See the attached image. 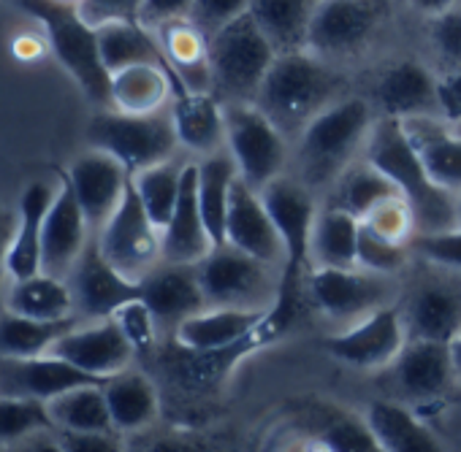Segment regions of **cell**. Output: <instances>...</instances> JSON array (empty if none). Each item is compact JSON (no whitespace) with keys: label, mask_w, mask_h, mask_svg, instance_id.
Listing matches in <instances>:
<instances>
[{"label":"cell","mask_w":461,"mask_h":452,"mask_svg":"<svg viewBox=\"0 0 461 452\" xmlns=\"http://www.w3.org/2000/svg\"><path fill=\"white\" fill-rule=\"evenodd\" d=\"M375 111L364 98H337L321 109L296 136L294 163L296 176L312 190L331 182L361 157L375 125Z\"/></svg>","instance_id":"6da1fadb"},{"label":"cell","mask_w":461,"mask_h":452,"mask_svg":"<svg viewBox=\"0 0 461 452\" xmlns=\"http://www.w3.org/2000/svg\"><path fill=\"white\" fill-rule=\"evenodd\" d=\"M375 168H380L415 211L418 234H437L456 228V195L434 184L415 155L402 120L377 117L366 146L361 152Z\"/></svg>","instance_id":"7a4b0ae2"},{"label":"cell","mask_w":461,"mask_h":452,"mask_svg":"<svg viewBox=\"0 0 461 452\" xmlns=\"http://www.w3.org/2000/svg\"><path fill=\"white\" fill-rule=\"evenodd\" d=\"M339 79L329 60L312 55L310 49L280 52L264 76L253 103L261 106L280 130L291 138L331 101H337Z\"/></svg>","instance_id":"3957f363"},{"label":"cell","mask_w":461,"mask_h":452,"mask_svg":"<svg viewBox=\"0 0 461 452\" xmlns=\"http://www.w3.org/2000/svg\"><path fill=\"white\" fill-rule=\"evenodd\" d=\"M17 6L41 25L50 52L63 66V71L79 84L85 98L95 109H109L112 76L101 60L95 28L79 14L77 4H60V0H17Z\"/></svg>","instance_id":"277c9868"},{"label":"cell","mask_w":461,"mask_h":452,"mask_svg":"<svg viewBox=\"0 0 461 452\" xmlns=\"http://www.w3.org/2000/svg\"><path fill=\"white\" fill-rule=\"evenodd\" d=\"M277 49L245 12L209 36L212 87L222 101H253Z\"/></svg>","instance_id":"5b68a950"},{"label":"cell","mask_w":461,"mask_h":452,"mask_svg":"<svg viewBox=\"0 0 461 452\" xmlns=\"http://www.w3.org/2000/svg\"><path fill=\"white\" fill-rule=\"evenodd\" d=\"M87 146L104 149L117 157L131 173L174 157L182 146L174 130L171 111L128 114L117 109H95L85 128Z\"/></svg>","instance_id":"8992f818"},{"label":"cell","mask_w":461,"mask_h":452,"mask_svg":"<svg viewBox=\"0 0 461 452\" xmlns=\"http://www.w3.org/2000/svg\"><path fill=\"white\" fill-rule=\"evenodd\" d=\"M198 282L206 306L269 309L280 298L283 269H275L234 244H214L198 263Z\"/></svg>","instance_id":"52a82bcc"},{"label":"cell","mask_w":461,"mask_h":452,"mask_svg":"<svg viewBox=\"0 0 461 452\" xmlns=\"http://www.w3.org/2000/svg\"><path fill=\"white\" fill-rule=\"evenodd\" d=\"M225 103V149L234 157L240 176L261 190L288 171L294 149L280 125L253 101Z\"/></svg>","instance_id":"ba28073f"},{"label":"cell","mask_w":461,"mask_h":452,"mask_svg":"<svg viewBox=\"0 0 461 452\" xmlns=\"http://www.w3.org/2000/svg\"><path fill=\"white\" fill-rule=\"evenodd\" d=\"M399 277H383L361 266L353 269H326L312 266L304 274L307 304L331 325H348L375 309L399 301Z\"/></svg>","instance_id":"9c48e42d"},{"label":"cell","mask_w":461,"mask_h":452,"mask_svg":"<svg viewBox=\"0 0 461 452\" xmlns=\"http://www.w3.org/2000/svg\"><path fill=\"white\" fill-rule=\"evenodd\" d=\"M407 339L410 333L399 304H388L331 331L323 339V350L342 366L358 371H383L393 366Z\"/></svg>","instance_id":"30bf717a"},{"label":"cell","mask_w":461,"mask_h":452,"mask_svg":"<svg viewBox=\"0 0 461 452\" xmlns=\"http://www.w3.org/2000/svg\"><path fill=\"white\" fill-rule=\"evenodd\" d=\"M95 244L101 255L136 285L163 261V234L144 211L133 187L95 234Z\"/></svg>","instance_id":"8fae6325"},{"label":"cell","mask_w":461,"mask_h":452,"mask_svg":"<svg viewBox=\"0 0 461 452\" xmlns=\"http://www.w3.org/2000/svg\"><path fill=\"white\" fill-rule=\"evenodd\" d=\"M426 271L399 293L410 339L450 344L461 331V274L423 263Z\"/></svg>","instance_id":"7c38bea8"},{"label":"cell","mask_w":461,"mask_h":452,"mask_svg":"<svg viewBox=\"0 0 461 452\" xmlns=\"http://www.w3.org/2000/svg\"><path fill=\"white\" fill-rule=\"evenodd\" d=\"M277 231L285 244V266L283 277L302 279L310 269V239H312V225L318 217V198L315 190L302 182L296 173H280L267 187L258 190Z\"/></svg>","instance_id":"4fadbf2b"},{"label":"cell","mask_w":461,"mask_h":452,"mask_svg":"<svg viewBox=\"0 0 461 452\" xmlns=\"http://www.w3.org/2000/svg\"><path fill=\"white\" fill-rule=\"evenodd\" d=\"M380 28V6L375 0H318L307 49L323 60L353 58L375 39Z\"/></svg>","instance_id":"5bb4252c"},{"label":"cell","mask_w":461,"mask_h":452,"mask_svg":"<svg viewBox=\"0 0 461 452\" xmlns=\"http://www.w3.org/2000/svg\"><path fill=\"white\" fill-rule=\"evenodd\" d=\"M50 352L98 382L131 368L139 358L114 317L77 320Z\"/></svg>","instance_id":"9a60e30c"},{"label":"cell","mask_w":461,"mask_h":452,"mask_svg":"<svg viewBox=\"0 0 461 452\" xmlns=\"http://www.w3.org/2000/svg\"><path fill=\"white\" fill-rule=\"evenodd\" d=\"M66 182L77 195L93 234L120 208L131 190V171L104 149L87 146L66 168Z\"/></svg>","instance_id":"2e32d148"},{"label":"cell","mask_w":461,"mask_h":452,"mask_svg":"<svg viewBox=\"0 0 461 452\" xmlns=\"http://www.w3.org/2000/svg\"><path fill=\"white\" fill-rule=\"evenodd\" d=\"M225 242L275 269L285 266V244L280 239L277 225L261 192L250 187L242 176L237 179L234 190H230V203L225 217Z\"/></svg>","instance_id":"e0dca14e"},{"label":"cell","mask_w":461,"mask_h":452,"mask_svg":"<svg viewBox=\"0 0 461 452\" xmlns=\"http://www.w3.org/2000/svg\"><path fill=\"white\" fill-rule=\"evenodd\" d=\"M66 279H68V288L74 293V306H77L79 320L112 317L122 304L139 298V285L131 282L128 277H122L101 255L95 236Z\"/></svg>","instance_id":"ac0fdd59"},{"label":"cell","mask_w":461,"mask_h":452,"mask_svg":"<svg viewBox=\"0 0 461 452\" xmlns=\"http://www.w3.org/2000/svg\"><path fill=\"white\" fill-rule=\"evenodd\" d=\"M93 228L71 192L66 176L63 184L47 211L44 234H41V271L55 277H68L77 261L85 255V250L93 242Z\"/></svg>","instance_id":"d6986e66"},{"label":"cell","mask_w":461,"mask_h":452,"mask_svg":"<svg viewBox=\"0 0 461 452\" xmlns=\"http://www.w3.org/2000/svg\"><path fill=\"white\" fill-rule=\"evenodd\" d=\"M139 298L149 306L163 333H174L182 320L206 306L195 263L160 261L139 282Z\"/></svg>","instance_id":"ffe728a7"},{"label":"cell","mask_w":461,"mask_h":452,"mask_svg":"<svg viewBox=\"0 0 461 452\" xmlns=\"http://www.w3.org/2000/svg\"><path fill=\"white\" fill-rule=\"evenodd\" d=\"M63 184V176H39L31 179L17 203V225L9 247L4 279H23L41 271V234L47 211Z\"/></svg>","instance_id":"44dd1931"},{"label":"cell","mask_w":461,"mask_h":452,"mask_svg":"<svg viewBox=\"0 0 461 452\" xmlns=\"http://www.w3.org/2000/svg\"><path fill=\"white\" fill-rule=\"evenodd\" d=\"M396 387L407 401L429 403L447 393L450 382L458 379L450 344L429 339H407L404 350L391 366Z\"/></svg>","instance_id":"7402d4cb"},{"label":"cell","mask_w":461,"mask_h":452,"mask_svg":"<svg viewBox=\"0 0 461 452\" xmlns=\"http://www.w3.org/2000/svg\"><path fill=\"white\" fill-rule=\"evenodd\" d=\"M375 106L380 117L402 122L437 117V76L418 60H396L375 82Z\"/></svg>","instance_id":"603a6c76"},{"label":"cell","mask_w":461,"mask_h":452,"mask_svg":"<svg viewBox=\"0 0 461 452\" xmlns=\"http://www.w3.org/2000/svg\"><path fill=\"white\" fill-rule=\"evenodd\" d=\"M85 382L98 379L87 377L85 371L74 368L52 352L36 358H0V393L4 395L33 398L47 403L55 395Z\"/></svg>","instance_id":"cb8c5ba5"},{"label":"cell","mask_w":461,"mask_h":452,"mask_svg":"<svg viewBox=\"0 0 461 452\" xmlns=\"http://www.w3.org/2000/svg\"><path fill=\"white\" fill-rule=\"evenodd\" d=\"M160 234H163V261H171V263H198L214 247V239L206 228V219L198 206L195 157L187 160L185 165L176 206Z\"/></svg>","instance_id":"d4e9b609"},{"label":"cell","mask_w":461,"mask_h":452,"mask_svg":"<svg viewBox=\"0 0 461 452\" xmlns=\"http://www.w3.org/2000/svg\"><path fill=\"white\" fill-rule=\"evenodd\" d=\"M269 309L258 312V309H237V306H203L201 312L182 320L171 333V339L185 352L228 350L248 339Z\"/></svg>","instance_id":"484cf974"},{"label":"cell","mask_w":461,"mask_h":452,"mask_svg":"<svg viewBox=\"0 0 461 452\" xmlns=\"http://www.w3.org/2000/svg\"><path fill=\"white\" fill-rule=\"evenodd\" d=\"M179 146L193 157L225 149V103L217 93L179 90L168 106Z\"/></svg>","instance_id":"4316f807"},{"label":"cell","mask_w":461,"mask_h":452,"mask_svg":"<svg viewBox=\"0 0 461 452\" xmlns=\"http://www.w3.org/2000/svg\"><path fill=\"white\" fill-rule=\"evenodd\" d=\"M163 60L174 74L179 90H212V63H209V36L190 20H171L155 28Z\"/></svg>","instance_id":"83f0119b"},{"label":"cell","mask_w":461,"mask_h":452,"mask_svg":"<svg viewBox=\"0 0 461 452\" xmlns=\"http://www.w3.org/2000/svg\"><path fill=\"white\" fill-rule=\"evenodd\" d=\"M104 393L114 430L122 436H141L160 417V390L155 379L136 366L104 379Z\"/></svg>","instance_id":"f1b7e54d"},{"label":"cell","mask_w":461,"mask_h":452,"mask_svg":"<svg viewBox=\"0 0 461 452\" xmlns=\"http://www.w3.org/2000/svg\"><path fill=\"white\" fill-rule=\"evenodd\" d=\"M402 125L429 179L456 195L461 190V136L453 130V125L434 114L412 117Z\"/></svg>","instance_id":"f546056e"},{"label":"cell","mask_w":461,"mask_h":452,"mask_svg":"<svg viewBox=\"0 0 461 452\" xmlns=\"http://www.w3.org/2000/svg\"><path fill=\"white\" fill-rule=\"evenodd\" d=\"M179 84L166 63H139L114 71L109 79V106L128 114L166 111Z\"/></svg>","instance_id":"4dcf8cb0"},{"label":"cell","mask_w":461,"mask_h":452,"mask_svg":"<svg viewBox=\"0 0 461 452\" xmlns=\"http://www.w3.org/2000/svg\"><path fill=\"white\" fill-rule=\"evenodd\" d=\"M364 420L372 428L380 452H437L439 441L434 430L402 401L375 398L364 409Z\"/></svg>","instance_id":"1f68e13d"},{"label":"cell","mask_w":461,"mask_h":452,"mask_svg":"<svg viewBox=\"0 0 461 452\" xmlns=\"http://www.w3.org/2000/svg\"><path fill=\"white\" fill-rule=\"evenodd\" d=\"M4 306L36 320H74V293L66 277H55L47 271L6 279L4 285Z\"/></svg>","instance_id":"d6a6232c"},{"label":"cell","mask_w":461,"mask_h":452,"mask_svg":"<svg viewBox=\"0 0 461 452\" xmlns=\"http://www.w3.org/2000/svg\"><path fill=\"white\" fill-rule=\"evenodd\" d=\"M358 231L361 219L350 211L321 203L312 239H310V269L326 266V269H353L358 266Z\"/></svg>","instance_id":"836d02e7"},{"label":"cell","mask_w":461,"mask_h":452,"mask_svg":"<svg viewBox=\"0 0 461 452\" xmlns=\"http://www.w3.org/2000/svg\"><path fill=\"white\" fill-rule=\"evenodd\" d=\"M95 36H98L101 60H104L109 76L114 71H122V68L139 66V63H166L155 31L139 20L104 22L95 28Z\"/></svg>","instance_id":"e575fe53"},{"label":"cell","mask_w":461,"mask_h":452,"mask_svg":"<svg viewBox=\"0 0 461 452\" xmlns=\"http://www.w3.org/2000/svg\"><path fill=\"white\" fill-rule=\"evenodd\" d=\"M198 165V206L206 219V228L214 244L225 242V217L230 203V190L240 179V168L228 149H220L206 157H195Z\"/></svg>","instance_id":"d590c367"},{"label":"cell","mask_w":461,"mask_h":452,"mask_svg":"<svg viewBox=\"0 0 461 452\" xmlns=\"http://www.w3.org/2000/svg\"><path fill=\"white\" fill-rule=\"evenodd\" d=\"M318 0H250L248 14L280 52L307 49V33Z\"/></svg>","instance_id":"8d00e7d4"},{"label":"cell","mask_w":461,"mask_h":452,"mask_svg":"<svg viewBox=\"0 0 461 452\" xmlns=\"http://www.w3.org/2000/svg\"><path fill=\"white\" fill-rule=\"evenodd\" d=\"M47 414L58 430H114L104 382H85L55 395L47 401Z\"/></svg>","instance_id":"74e56055"},{"label":"cell","mask_w":461,"mask_h":452,"mask_svg":"<svg viewBox=\"0 0 461 452\" xmlns=\"http://www.w3.org/2000/svg\"><path fill=\"white\" fill-rule=\"evenodd\" d=\"M393 192H399L396 184L380 168H375L366 157H358L331 182L326 203L339 206L361 219L372 206H377Z\"/></svg>","instance_id":"f35d334b"},{"label":"cell","mask_w":461,"mask_h":452,"mask_svg":"<svg viewBox=\"0 0 461 452\" xmlns=\"http://www.w3.org/2000/svg\"><path fill=\"white\" fill-rule=\"evenodd\" d=\"M74 320H36L0 306V358L47 355L52 344L77 323Z\"/></svg>","instance_id":"ab89813d"},{"label":"cell","mask_w":461,"mask_h":452,"mask_svg":"<svg viewBox=\"0 0 461 452\" xmlns=\"http://www.w3.org/2000/svg\"><path fill=\"white\" fill-rule=\"evenodd\" d=\"M187 160H179L176 155L168 160H160L155 165H147L136 173H131V187L139 195L144 211L149 214V219L163 231V225L168 222L179 190H182V173H185Z\"/></svg>","instance_id":"60d3db41"},{"label":"cell","mask_w":461,"mask_h":452,"mask_svg":"<svg viewBox=\"0 0 461 452\" xmlns=\"http://www.w3.org/2000/svg\"><path fill=\"white\" fill-rule=\"evenodd\" d=\"M312 439L318 441V447L331 452H380L364 414H350L339 409L323 412Z\"/></svg>","instance_id":"b9f144b4"},{"label":"cell","mask_w":461,"mask_h":452,"mask_svg":"<svg viewBox=\"0 0 461 452\" xmlns=\"http://www.w3.org/2000/svg\"><path fill=\"white\" fill-rule=\"evenodd\" d=\"M52 425L47 403L0 393V449H14L25 436Z\"/></svg>","instance_id":"7bdbcfd3"},{"label":"cell","mask_w":461,"mask_h":452,"mask_svg":"<svg viewBox=\"0 0 461 452\" xmlns=\"http://www.w3.org/2000/svg\"><path fill=\"white\" fill-rule=\"evenodd\" d=\"M361 225L369 228L372 234L391 239V242H399V244H412V239L418 234L415 211L402 192H393L385 200H380L377 206H372L361 217Z\"/></svg>","instance_id":"ee69618b"},{"label":"cell","mask_w":461,"mask_h":452,"mask_svg":"<svg viewBox=\"0 0 461 452\" xmlns=\"http://www.w3.org/2000/svg\"><path fill=\"white\" fill-rule=\"evenodd\" d=\"M412 263H415V255L410 244L383 239L361 225V231H358V266L361 269L383 274V277H402Z\"/></svg>","instance_id":"f6af8a7d"},{"label":"cell","mask_w":461,"mask_h":452,"mask_svg":"<svg viewBox=\"0 0 461 452\" xmlns=\"http://www.w3.org/2000/svg\"><path fill=\"white\" fill-rule=\"evenodd\" d=\"M117 325L122 328V333L128 336V341L133 344L136 355H147L158 347V339L163 336L155 315L149 312V306L141 298H133L128 304H122L114 315Z\"/></svg>","instance_id":"bcb514c9"},{"label":"cell","mask_w":461,"mask_h":452,"mask_svg":"<svg viewBox=\"0 0 461 452\" xmlns=\"http://www.w3.org/2000/svg\"><path fill=\"white\" fill-rule=\"evenodd\" d=\"M410 247H412L415 261L461 274V228L458 225L447 231H437V234H415Z\"/></svg>","instance_id":"7dc6e473"},{"label":"cell","mask_w":461,"mask_h":452,"mask_svg":"<svg viewBox=\"0 0 461 452\" xmlns=\"http://www.w3.org/2000/svg\"><path fill=\"white\" fill-rule=\"evenodd\" d=\"M429 44L445 63L461 68V6L429 20Z\"/></svg>","instance_id":"c3c4849f"},{"label":"cell","mask_w":461,"mask_h":452,"mask_svg":"<svg viewBox=\"0 0 461 452\" xmlns=\"http://www.w3.org/2000/svg\"><path fill=\"white\" fill-rule=\"evenodd\" d=\"M248 6H250V0H195L190 20L206 36H212L214 31H220L230 20L242 17L248 12Z\"/></svg>","instance_id":"681fc988"},{"label":"cell","mask_w":461,"mask_h":452,"mask_svg":"<svg viewBox=\"0 0 461 452\" xmlns=\"http://www.w3.org/2000/svg\"><path fill=\"white\" fill-rule=\"evenodd\" d=\"M60 452H117L125 436L117 430H58Z\"/></svg>","instance_id":"f907efd6"},{"label":"cell","mask_w":461,"mask_h":452,"mask_svg":"<svg viewBox=\"0 0 461 452\" xmlns=\"http://www.w3.org/2000/svg\"><path fill=\"white\" fill-rule=\"evenodd\" d=\"M144 0H79V14L93 25L117 22V20H139Z\"/></svg>","instance_id":"816d5d0a"},{"label":"cell","mask_w":461,"mask_h":452,"mask_svg":"<svg viewBox=\"0 0 461 452\" xmlns=\"http://www.w3.org/2000/svg\"><path fill=\"white\" fill-rule=\"evenodd\" d=\"M437 117L447 125L461 122V68L437 76Z\"/></svg>","instance_id":"f5cc1de1"},{"label":"cell","mask_w":461,"mask_h":452,"mask_svg":"<svg viewBox=\"0 0 461 452\" xmlns=\"http://www.w3.org/2000/svg\"><path fill=\"white\" fill-rule=\"evenodd\" d=\"M193 4L195 0H144L141 4V14L139 22H144L147 28H160L171 20H185L193 14Z\"/></svg>","instance_id":"db71d44e"},{"label":"cell","mask_w":461,"mask_h":452,"mask_svg":"<svg viewBox=\"0 0 461 452\" xmlns=\"http://www.w3.org/2000/svg\"><path fill=\"white\" fill-rule=\"evenodd\" d=\"M14 225H17V208L0 203V277H4V269H6L9 247L14 239Z\"/></svg>","instance_id":"11a10c76"},{"label":"cell","mask_w":461,"mask_h":452,"mask_svg":"<svg viewBox=\"0 0 461 452\" xmlns=\"http://www.w3.org/2000/svg\"><path fill=\"white\" fill-rule=\"evenodd\" d=\"M407 4H410L412 12H418V14H423V17L431 20L437 14H445V12L461 6V0H407Z\"/></svg>","instance_id":"9f6ffc18"},{"label":"cell","mask_w":461,"mask_h":452,"mask_svg":"<svg viewBox=\"0 0 461 452\" xmlns=\"http://www.w3.org/2000/svg\"><path fill=\"white\" fill-rule=\"evenodd\" d=\"M450 355H453V366H456V374L461 379V331L456 333V339L450 341Z\"/></svg>","instance_id":"6f0895ef"},{"label":"cell","mask_w":461,"mask_h":452,"mask_svg":"<svg viewBox=\"0 0 461 452\" xmlns=\"http://www.w3.org/2000/svg\"><path fill=\"white\" fill-rule=\"evenodd\" d=\"M456 225L461 228V190L456 192Z\"/></svg>","instance_id":"680465c9"},{"label":"cell","mask_w":461,"mask_h":452,"mask_svg":"<svg viewBox=\"0 0 461 452\" xmlns=\"http://www.w3.org/2000/svg\"><path fill=\"white\" fill-rule=\"evenodd\" d=\"M453 130H456V133L461 136V122H458V125H453Z\"/></svg>","instance_id":"91938a15"},{"label":"cell","mask_w":461,"mask_h":452,"mask_svg":"<svg viewBox=\"0 0 461 452\" xmlns=\"http://www.w3.org/2000/svg\"><path fill=\"white\" fill-rule=\"evenodd\" d=\"M60 4H79V0H60Z\"/></svg>","instance_id":"94428289"}]
</instances>
